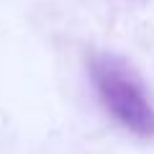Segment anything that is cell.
<instances>
[{
  "instance_id": "obj_1",
  "label": "cell",
  "mask_w": 154,
  "mask_h": 154,
  "mask_svg": "<svg viewBox=\"0 0 154 154\" xmlns=\"http://www.w3.org/2000/svg\"><path fill=\"white\" fill-rule=\"evenodd\" d=\"M93 82L108 113L139 136H154V108L126 64L113 57L93 62Z\"/></svg>"
}]
</instances>
